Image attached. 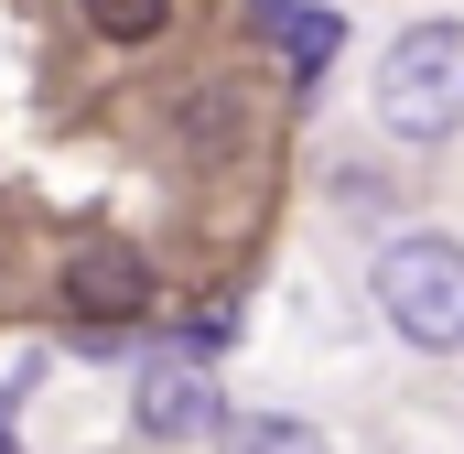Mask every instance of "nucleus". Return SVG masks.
Masks as SVG:
<instances>
[{"instance_id": "obj_1", "label": "nucleus", "mask_w": 464, "mask_h": 454, "mask_svg": "<svg viewBox=\"0 0 464 454\" xmlns=\"http://www.w3.org/2000/svg\"><path fill=\"white\" fill-rule=\"evenodd\" d=\"M378 130H400V141L464 130V22H411L378 54Z\"/></svg>"}, {"instance_id": "obj_7", "label": "nucleus", "mask_w": 464, "mask_h": 454, "mask_svg": "<svg viewBox=\"0 0 464 454\" xmlns=\"http://www.w3.org/2000/svg\"><path fill=\"white\" fill-rule=\"evenodd\" d=\"M87 11V33H109V44H151L162 22H173V0H76Z\"/></svg>"}, {"instance_id": "obj_2", "label": "nucleus", "mask_w": 464, "mask_h": 454, "mask_svg": "<svg viewBox=\"0 0 464 454\" xmlns=\"http://www.w3.org/2000/svg\"><path fill=\"white\" fill-rule=\"evenodd\" d=\"M367 281H378V314H389L411 346H432V357H454V346H464V238L411 227V238L378 249Z\"/></svg>"}, {"instance_id": "obj_6", "label": "nucleus", "mask_w": 464, "mask_h": 454, "mask_svg": "<svg viewBox=\"0 0 464 454\" xmlns=\"http://www.w3.org/2000/svg\"><path fill=\"white\" fill-rule=\"evenodd\" d=\"M217 454H335L303 411H227V433H217Z\"/></svg>"}, {"instance_id": "obj_3", "label": "nucleus", "mask_w": 464, "mask_h": 454, "mask_svg": "<svg viewBox=\"0 0 464 454\" xmlns=\"http://www.w3.org/2000/svg\"><path fill=\"white\" fill-rule=\"evenodd\" d=\"M130 422H140L151 444H217V433H227V400H217L206 357L184 346V357H151V368L130 379Z\"/></svg>"}, {"instance_id": "obj_8", "label": "nucleus", "mask_w": 464, "mask_h": 454, "mask_svg": "<svg viewBox=\"0 0 464 454\" xmlns=\"http://www.w3.org/2000/svg\"><path fill=\"white\" fill-rule=\"evenodd\" d=\"M0 454H22V444H11V400H0Z\"/></svg>"}, {"instance_id": "obj_5", "label": "nucleus", "mask_w": 464, "mask_h": 454, "mask_svg": "<svg viewBox=\"0 0 464 454\" xmlns=\"http://www.w3.org/2000/svg\"><path fill=\"white\" fill-rule=\"evenodd\" d=\"M248 22H259V44H270L292 76H324L335 44H346V22H335L324 0H248Z\"/></svg>"}, {"instance_id": "obj_4", "label": "nucleus", "mask_w": 464, "mask_h": 454, "mask_svg": "<svg viewBox=\"0 0 464 454\" xmlns=\"http://www.w3.org/2000/svg\"><path fill=\"white\" fill-rule=\"evenodd\" d=\"M65 303H76L87 325H140V314H151V271H140L130 249H76V260H65Z\"/></svg>"}]
</instances>
